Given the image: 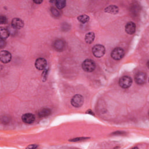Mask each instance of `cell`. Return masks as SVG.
Segmentation results:
<instances>
[{
  "label": "cell",
  "instance_id": "obj_1",
  "mask_svg": "<svg viewBox=\"0 0 149 149\" xmlns=\"http://www.w3.org/2000/svg\"><path fill=\"white\" fill-rule=\"evenodd\" d=\"M92 52L95 57L101 58L104 55L106 49L103 45L101 44H97L93 47Z\"/></svg>",
  "mask_w": 149,
  "mask_h": 149
},
{
  "label": "cell",
  "instance_id": "obj_2",
  "mask_svg": "<svg viewBox=\"0 0 149 149\" xmlns=\"http://www.w3.org/2000/svg\"><path fill=\"white\" fill-rule=\"evenodd\" d=\"M82 66L85 72H91L95 69V64L91 60L87 59L83 62Z\"/></svg>",
  "mask_w": 149,
  "mask_h": 149
},
{
  "label": "cell",
  "instance_id": "obj_3",
  "mask_svg": "<svg viewBox=\"0 0 149 149\" xmlns=\"http://www.w3.org/2000/svg\"><path fill=\"white\" fill-rule=\"evenodd\" d=\"M84 103V98L81 94L74 95L71 100V104L76 108L81 107Z\"/></svg>",
  "mask_w": 149,
  "mask_h": 149
},
{
  "label": "cell",
  "instance_id": "obj_4",
  "mask_svg": "<svg viewBox=\"0 0 149 149\" xmlns=\"http://www.w3.org/2000/svg\"><path fill=\"white\" fill-rule=\"evenodd\" d=\"M124 54H125V51L121 48L118 47L114 49L111 53V57L115 60H119L122 59Z\"/></svg>",
  "mask_w": 149,
  "mask_h": 149
},
{
  "label": "cell",
  "instance_id": "obj_5",
  "mask_svg": "<svg viewBox=\"0 0 149 149\" xmlns=\"http://www.w3.org/2000/svg\"><path fill=\"white\" fill-rule=\"evenodd\" d=\"M132 83V79L128 77V76H124L120 78L119 81V84L120 86L123 89H127L129 88Z\"/></svg>",
  "mask_w": 149,
  "mask_h": 149
},
{
  "label": "cell",
  "instance_id": "obj_6",
  "mask_svg": "<svg viewBox=\"0 0 149 149\" xmlns=\"http://www.w3.org/2000/svg\"><path fill=\"white\" fill-rule=\"evenodd\" d=\"M135 81L138 85H143L146 82L147 75L144 72H139L136 73L135 77Z\"/></svg>",
  "mask_w": 149,
  "mask_h": 149
},
{
  "label": "cell",
  "instance_id": "obj_7",
  "mask_svg": "<svg viewBox=\"0 0 149 149\" xmlns=\"http://www.w3.org/2000/svg\"><path fill=\"white\" fill-rule=\"evenodd\" d=\"M11 26L14 29H20L24 26V22L19 18H14L11 22Z\"/></svg>",
  "mask_w": 149,
  "mask_h": 149
},
{
  "label": "cell",
  "instance_id": "obj_8",
  "mask_svg": "<svg viewBox=\"0 0 149 149\" xmlns=\"http://www.w3.org/2000/svg\"><path fill=\"white\" fill-rule=\"evenodd\" d=\"M0 58L3 63L7 64L11 61L12 56L11 53L8 51H2L0 54Z\"/></svg>",
  "mask_w": 149,
  "mask_h": 149
},
{
  "label": "cell",
  "instance_id": "obj_9",
  "mask_svg": "<svg viewBox=\"0 0 149 149\" xmlns=\"http://www.w3.org/2000/svg\"><path fill=\"white\" fill-rule=\"evenodd\" d=\"M47 65V61L43 58H39L37 60H36L35 62L36 68L40 70H44L46 68Z\"/></svg>",
  "mask_w": 149,
  "mask_h": 149
},
{
  "label": "cell",
  "instance_id": "obj_10",
  "mask_svg": "<svg viewBox=\"0 0 149 149\" xmlns=\"http://www.w3.org/2000/svg\"><path fill=\"white\" fill-rule=\"evenodd\" d=\"M22 119L24 123L30 124V123H32L35 121V116L32 114L26 113L22 116Z\"/></svg>",
  "mask_w": 149,
  "mask_h": 149
},
{
  "label": "cell",
  "instance_id": "obj_11",
  "mask_svg": "<svg viewBox=\"0 0 149 149\" xmlns=\"http://www.w3.org/2000/svg\"><path fill=\"white\" fill-rule=\"evenodd\" d=\"M65 43L62 39L57 40L54 43V47L58 51H61L65 48Z\"/></svg>",
  "mask_w": 149,
  "mask_h": 149
},
{
  "label": "cell",
  "instance_id": "obj_12",
  "mask_svg": "<svg viewBox=\"0 0 149 149\" xmlns=\"http://www.w3.org/2000/svg\"><path fill=\"white\" fill-rule=\"evenodd\" d=\"M125 31L129 35L133 34L136 31V24L132 22H128L125 26Z\"/></svg>",
  "mask_w": 149,
  "mask_h": 149
},
{
  "label": "cell",
  "instance_id": "obj_13",
  "mask_svg": "<svg viewBox=\"0 0 149 149\" xmlns=\"http://www.w3.org/2000/svg\"><path fill=\"white\" fill-rule=\"evenodd\" d=\"M51 114V110L47 108H44L39 110L38 112V115L40 118H44L49 116Z\"/></svg>",
  "mask_w": 149,
  "mask_h": 149
},
{
  "label": "cell",
  "instance_id": "obj_14",
  "mask_svg": "<svg viewBox=\"0 0 149 149\" xmlns=\"http://www.w3.org/2000/svg\"><path fill=\"white\" fill-rule=\"evenodd\" d=\"M118 11H119V8L115 5H110L107 7L105 9L106 12L112 14H116L118 12Z\"/></svg>",
  "mask_w": 149,
  "mask_h": 149
},
{
  "label": "cell",
  "instance_id": "obj_15",
  "mask_svg": "<svg viewBox=\"0 0 149 149\" xmlns=\"http://www.w3.org/2000/svg\"><path fill=\"white\" fill-rule=\"evenodd\" d=\"M9 33L10 32L8 29L4 28H1L0 29V37L2 39L5 40L8 37Z\"/></svg>",
  "mask_w": 149,
  "mask_h": 149
},
{
  "label": "cell",
  "instance_id": "obj_16",
  "mask_svg": "<svg viewBox=\"0 0 149 149\" xmlns=\"http://www.w3.org/2000/svg\"><path fill=\"white\" fill-rule=\"evenodd\" d=\"M95 38V35L93 32H89L87 33L85 36V41L87 44H91L93 42Z\"/></svg>",
  "mask_w": 149,
  "mask_h": 149
},
{
  "label": "cell",
  "instance_id": "obj_17",
  "mask_svg": "<svg viewBox=\"0 0 149 149\" xmlns=\"http://www.w3.org/2000/svg\"><path fill=\"white\" fill-rule=\"evenodd\" d=\"M78 20L82 23H86L89 20V17L86 15H82L78 17Z\"/></svg>",
  "mask_w": 149,
  "mask_h": 149
},
{
  "label": "cell",
  "instance_id": "obj_18",
  "mask_svg": "<svg viewBox=\"0 0 149 149\" xmlns=\"http://www.w3.org/2000/svg\"><path fill=\"white\" fill-rule=\"evenodd\" d=\"M56 7L60 9H61L64 8L66 5V1H56Z\"/></svg>",
  "mask_w": 149,
  "mask_h": 149
},
{
  "label": "cell",
  "instance_id": "obj_19",
  "mask_svg": "<svg viewBox=\"0 0 149 149\" xmlns=\"http://www.w3.org/2000/svg\"><path fill=\"white\" fill-rule=\"evenodd\" d=\"M51 12L52 15L56 18H57V17L60 16V13L59 11L54 7H52L51 8Z\"/></svg>",
  "mask_w": 149,
  "mask_h": 149
},
{
  "label": "cell",
  "instance_id": "obj_20",
  "mask_svg": "<svg viewBox=\"0 0 149 149\" xmlns=\"http://www.w3.org/2000/svg\"><path fill=\"white\" fill-rule=\"evenodd\" d=\"M7 22V19L5 16H0V23L1 24H5Z\"/></svg>",
  "mask_w": 149,
  "mask_h": 149
},
{
  "label": "cell",
  "instance_id": "obj_21",
  "mask_svg": "<svg viewBox=\"0 0 149 149\" xmlns=\"http://www.w3.org/2000/svg\"><path fill=\"white\" fill-rule=\"evenodd\" d=\"M5 45V40L2 39H0V46H1V47L3 48Z\"/></svg>",
  "mask_w": 149,
  "mask_h": 149
},
{
  "label": "cell",
  "instance_id": "obj_22",
  "mask_svg": "<svg viewBox=\"0 0 149 149\" xmlns=\"http://www.w3.org/2000/svg\"><path fill=\"white\" fill-rule=\"evenodd\" d=\"M86 139H88V138H85V137L76 138V139H71V140H70V141H71V142H77V141H80L81 140H85Z\"/></svg>",
  "mask_w": 149,
  "mask_h": 149
},
{
  "label": "cell",
  "instance_id": "obj_23",
  "mask_svg": "<svg viewBox=\"0 0 149 149\" xmlns=\"http://www.w3.org/2000/svg\"><path fill=\"white\" fill-rule=\"evenodd\" d=\"M37 147H38V146L35 145V144H33V145H30V146H28L27 148H36Z\"/></svg>",
  "mask_w": 149,
  "mask_h": 149
},
{
  "label": "cell",
  "instance_id": "obj_24",
  "mask_svg": "<svg viewBox=\"0 0 149 149\" xmlns=\"http://www.w3.org/2000/svg\"><path fill=\"white\" fill-rule=\"evenodd\" d=\"M34 3L37 4H39L43 3V1H34Z\"/></svg>",
  "mask_w": 149,
  "mask_h": 149
}]
</instances>
